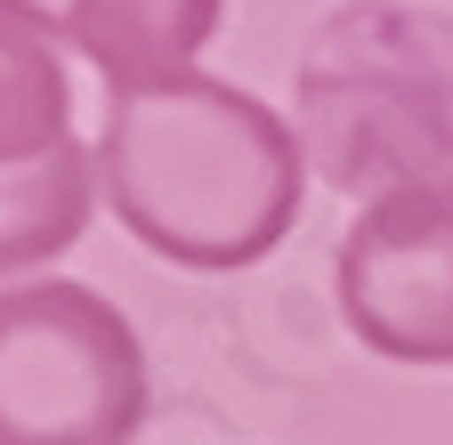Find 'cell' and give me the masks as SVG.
<instances>
[{"instance_id": "1", "label": "cell", "mask_w": 453, "mask_h": 445, "mask_svg": "<svg viewBox=\"0 0 453 445\" xmlns=\"http://www.w3.org/2000/svg\"><path fill=\"white\" fill-rule=\"evenodd\" d=\"M97 187L113 219L170 267H251L300 219V130L219 73H154L113 89L97 138Z\"/></svg>"}, {"instance_id": "2", "label": "cell", "mask_w": 453, "mask_h": 445, "mask_svg": "<svg viewBox=\"0 0 453 445\" xmlns=\"http://www.w3.org/2000/svg\"><path fill=\"white\" fill-rule=\"evenodd\" d=\"M300 146L308 171L340 195H388L405 179L453 171V17L405 0H349L332 9L300 65Z\"/></svg>"}, {"instance_id": "3", "label": "cell", "mask_w": 453, "mask_h": 445, "mask_svg": "<svg viewBox=\"0 0 453 445\" xmlns=\"http://www.w3.org/2000/svg\"><path fill=\"white\" fill-rule=\"evenodd\" d=\"M146 349L89 284L0 292V445H138Z\"/></svg>"}, {"instance_id": "4", "label": "cell", "mask_w": 453, "mask_h": 445, "mask_svg": "<svg viewBox=\"0 0 453 445\" xmlns=\"http://www.w3.org/2000/svg\"><path fill=\"white\" fill-rule=\"evenodd\" d=\"M340 316L388 364H453V171L357 211L340 235Z\"/></svg>"}, {"instance_id": "5", "label": "cell", "mask_w": 453, "mask_h": 445, "mask_svg": "<svg viewBox=\"0 0 453 445\" xmlns=\"http://www.w3.org/2000/svg\"><path fill=\"white\" fill-rule=\"evenodd\" d=\"M0 9L25 17L49 41L81 49L113 89H130V81H154V73H179L211 41L226 0H0Z\"/></svg>"}, {"instance_id": "6", "label": "cell", "mask_w": 453, "mask_h": 445, "mask_svg": "<svg viewBox=\"0 0 453 445\" xmlns=\"http://www.w3.org/2000/svg\"><path fill=\"white\" fill-rule=\"evenodd\" d=\"M89 211H97V154L81 138H65L41 162H9L0 171V275L73 251Z\"/></svg>"}, {"instance_id": "7", "label": "cell", "mask_w": 453, "mask_h": 445, "mask_svg": "<svg viewBox=\"0 0 453 445\" xmlns=\"http://www.w3.org/2000/svg\"><path fill=\"white\" fill-rule=\"evenodd\" d=\"M73 138V81L57 65V41L0 9V171L41 162Z\"/></svg>"}]
</instances>
